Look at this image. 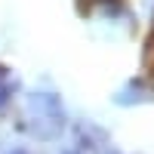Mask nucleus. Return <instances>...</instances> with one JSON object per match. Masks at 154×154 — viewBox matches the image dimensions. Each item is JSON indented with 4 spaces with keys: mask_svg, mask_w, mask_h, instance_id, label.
I'll list each match as a JSON object with an SVG mask.
<instances>
[{
    "mask_svg": "<svg viewBox=\"0 0 154 154\" xmlns=\"http://www.w3.org/2000/svg\"><path fill=\"white\" fill-rule=\"evenodd\" d=\"M25 126L37 139H56L65 130V108L53 93H31L25 102Z\"/></svg>",
    "mask_w": 154,
    "mask_h": 154,
    "instance_id": "obj_1",
    "label": "nucleus"
},
{
    "mask_svg": "<svg viewBox=\"0 0 154 154\" xmlns=\"http://www.w3.org/2000/svg\"><path fill=\"white\" fill-rule=\"evenodd\" d=\"M12 154H28V151H12Z\"/></svg>",
    "mask_w": 154,
    "mask_h": 154,
    "instance_id": "obj_3",
    "label": "nucleus"
},
{
    "mask_svg": "<svg viewBox=\"0 0 154 154\" xmlns=\"http://www.w3.org/2000/svg\"><path fill=\"white\" fill-rule=\"evenodd\" d=\"M9 99H12V83H9L6 71H0V108H3Z\"/></svg>",
    "mask_w": 154,
    "mask_h": 154,
    "instance_id": "obj_2",
    "label": "nucleus"
}]
</instances>
